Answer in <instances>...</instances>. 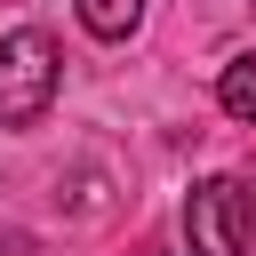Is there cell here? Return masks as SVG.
Instances as JSON below:
<instances>
[{
	"mask_svg": "<svg viewBox=\"0 0 256 256\" xmlns=\"http://www.w3.org/2000/svg\"><path fill=\"white\" fill-rule=\"evenodd\" d=\"M56 80H64V56H56V40H48L40 24L0 32V128H32V120H48Z\"/></svg>",
	"mask_w": 256,
	"mask_h": 256,
	"instance_id": "1",
	"label": "cell"
},
{
	"mask_svg": "<svg viewBox=\"0 0 256 256\" xmlns=\"http://www.w3.org/2000/svg\"><path fill=\"white\" fill-rule=\"evenodd\" d=\"M248 232H256V208H248L240 176H200L184 192V240H192V256H248Z\"/></svg>",
	"mask_w": 256,
	"mask_h": 256,
	"instance_id": "2",
	"label": "cell"
},
{
	"mask_svg": "<svg viewBox=\"0 0 256 256\" xmlns=\"http://www.w3.org/2000/svg\"><path fill=\"white\" fill-rule=\"evenodd\" d=\"M216 104H224L240 128H256V56H232V64L216 72Z\"/></svg>",
	"mask_w": 256,
	"mask_h": 256,
	"instance_id": "3",
	"label": "cell"
},
{
	"mask_svg": "<svg viewBox=\"0 0 256 256\" xmlns=\"http://www.w3.org/2000/svg\"><path fill=\"white\" fill-rule=\"evenodd\" d=\"M80 8V24L96 32V40H128L136 24H144V0H72Z\"/></svg>",
	"mask_w": 256,
	"mask_h": 256,
	"instance_id": "4",
	"label": "cell"
}]
</instances>
